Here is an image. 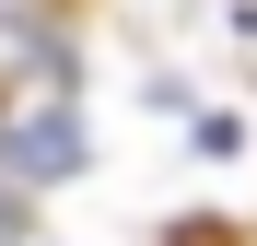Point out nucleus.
<instances>
[{"mask_svg":"<svg viewBox=\"0 0 257 246\" xmlns=\"http://www.w3.org/2000/svg\"><path fill=\"white\" fill-rule=\"evenodd\" d=\"M12 234H24V188L0 176V246H12Z\"/></svg>","mask_w":257,"mask_h":246,"instance_id":"f03ea898","label":"nucleus"},{"mask_svg":"<svg viewBox=\"0 0 257 246\" xmlns=\"http://www.w3.org/2000/svg\"><path fill=\"white\" fill-rule=\"evenodd\" d=\"M94 164V117H82V70L59 47H35L0 82V176L12 188H70Z\"/></svg>","mask_w":257,"mask_h":246,"instance_id":"f257e3e1","label":"nucleus"}]
</instances>
